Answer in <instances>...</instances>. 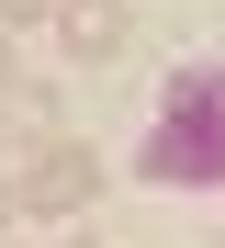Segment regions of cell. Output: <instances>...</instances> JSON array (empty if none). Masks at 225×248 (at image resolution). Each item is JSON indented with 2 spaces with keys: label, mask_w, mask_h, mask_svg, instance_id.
Segmentation results:
<instances>
[{
  "label": "cell",
  "mask_w": 225,
  "mask_h": 248,
  "mask_svg": "<svg viewBox=\"0 0 225 248\" xmlns=\"http://www.w3.org/2000/svg\"><path fill=\"white\" fill-rule=\"evenodd\" d=\"M147 181H225V68H180L147 136Z\"/></svg>",
  "instance_id": "6da1fadb"
},
{
  "label": "cell",
  "mask_w": 225,
  "mask_h": 248,
  "mask_svg": "<svg viewBox=\"0 0 225 248\" xmlns=\"http://www.w3.org/2000/svg\"><path fill=\"white\" fill-rule=\"evenodd\" d=\"M12 192L34 203V215H68V203H90V158H79V147H57V136H45V147H34V170H23Z\"/></svg>",
  "instance_id": "7a4b0ae2"
},
{
  "label": "cell",
  "mask_w": 225,
  "mask_h": 248,
  "mask_svg": "<svg viewBox=\"0 0 225 248\" xmlns=\"http://www.w3.org/2000/svg\"><path fill=\"white\" fill-rule=\"evenodd\" d=\"M57 34H68V57H79V68H90V57H113V46H124V0H68Z\"/></svg>",
  "instance_id": "3957f363"
},
{
  "label": "cell",
  "mask_w": 225,
  "mask_h": 248,
  "mask_svg": "<svg viewBox=\"0 0 225 248\" xmlns=\"http://www.w3.org/2000/svg\"><path fill=\"white\" fill-rule=\"evenodd\" d=\"M12 113H23L34 136H45V124H57V91H45V79H12Z\"/></svg>",
  "instance_id": "277c9868"
},
{
  "label": "cell",
  "mask_w": 225,
  "mask_h": 248,
  "mask_svg": "<svg viewBox=\"0 0 225 248\" xmlns=\"http://www.w3.org/2000/svg\"><path fill=\"white\" fill-rule=\"evenodd\" d=\"M68 12V0H0V34H12V23H57Z\"/></svg>",
  "instance_id": "5b68a950"
},
{
  "label": "cell",
  "mask_w": 225,
  "mask_h": 248,
  "mask_svg": "<svg viewBox=\"0 0 225 248\" xmlns=\"http://www.w3.org/2000/svg\"><path fill=\"white\" fill-rule=\"evenodd\" d=\"M0 102H12V34H0Z\"/></svg>",
  "instance_id": "8992f818"
},
{
  "label": "cell",
  "mask_w": 225,
  "mask_h": 248,
  "mask_svg": "<svg viewBox=\"0 0 225 248\" xmlns=\"http://www.w3.org/2000/svg\"><path fill=\"white\" fill-rule=\"evenodd\" d=\"M12 203H23V192H12V181H0V215H12Z\"/></svg>",
  "instance_id": "52a82bcc"
}]
</instances>
